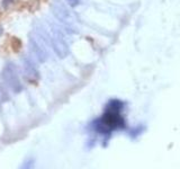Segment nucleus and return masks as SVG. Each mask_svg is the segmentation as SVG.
I'll use <instances>...</instances> for the list:
<instances>
[{"label": "nucleus", "mask_w": 180, "mask_h": 169, "mask_svg": "<svg viewBox=\"0 0 180 169\" xmlns=\"http://www.w3.org/2000/svg\"><path fill=\"white\" fill-rule=\"evenodd\" d=\"M120 121H122V118H120V115L117 113H113L111 111L107 113L105 115V117H104V123L108 126V129L117 126Z\"/></svg>", "instance_id": "obj_1"}]
</instances>
